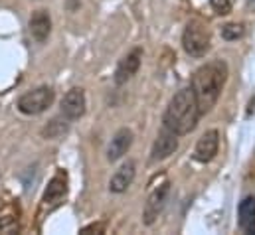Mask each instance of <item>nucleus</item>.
Instances as JSON below:
<instances>
[{"label": "nucleus", "mask_w": 255, "mask_h": 235, "mask_svg": "<svg viewBox=\"0 0 255 235\" xmlns=\"http://www.w3.org/2000/svg\"><path fill=\"white\" fill-rule=\"evenodd\" d=\"M28 30H30V36L38 44L48 42V38L52 34V16H50V12L46 8L34 10L32 16H30V22H28Z\"/></svg>", "instance_id": "12"}, {"label": "nucleus", "mask_w": 255, "mask_h": 235, "mask_svg": "<svg viewBox=\"0 0 255 235\" xmlns=\"http://www.w3.org/2000/svg\"><path fill=\"white\" fill-rule=\"evenodd\" d=\"M62 115H64L69 122L77 120L85 115L87 109V99H85V91L81 87H71L62 99Z\"/></svg>", "instance_id": "9"}, {"label": "nucleus", "mask_w": 255, "mask_h": 235, "mask_svg": "<svg viewBox=\"0 0 255 235\" xmlns=\"http://www.w3.org/2000/svg\"><path fill=\"white\" fill-rule=\"evenodd\" d=\"M176 150H178V136H176L172 130H168V128L162 126V130L156 134V138H154V142H152L150 160H152V162L166 160V158H170Z\"/></svg>", "instance_id": "10"}, {"label": "nucleus", "mask_w": 255, "mask_h": 235, "mask_svg": "<svg viewBox=\"0 0 255 235\" xmlns=\"http://www.w3.org/2000/svg\"><path fill=\"white\" fill-rule=\"evenodd\" d=\"M67 130H69V120L62 115V117L52 118V120L42 128V136L48 138V140H58V138L64 136Z\"/></svg>", "instance_id": "15"}, {"label": "nucleus", "mask_w": 255, "mask_h": 235, "mask_svg": "<svg viewBox=\"0 0 255 235\" xmlns=\"http://www.w3.org/2000/svg\"><path fill=\"white\" fill-rule=\"evenodd\" d=\"M210 6L218 16H228L234 8V0H210Z\"/></svg>", "instance_id": "18"}, {"label": "nucleus", "mask_w": 255, "mask_h": 235, "mask_svg": "<svg viewBox=\"0 0 255 235\" xmlns=\"http://www.w3.org/2000/svg\"><path fill=\"white\" fill-rule=\"evenodd\" d=\"M228 73H230L228 63L224 59H212L194 71L190 87L202 115H208L216 107V103L226 87Z\"/></svg>", "instance_id": "1"}, {"label": "nucleus", "mask_w": 255, "mask_h": 235, "mask_svg": "<svg viewBox=\"0 0 255 235\" xmlns=\"http://www.w3.org/2000/svg\"><path fill=\"white\" fill-rule=\"evenodd\" d=\"M182 48L190 58H204L212 48V32L202 20H190L182 34Z\"/></svg>", "instance_id": "3"}, {"label": "nucleus", "mask_w": 255, "mask_h": 235, "mask_svg": "<svg viewBox=\"0 0 255 235\" xmlns=\"http://www.w3.org/2000/svg\"><path fill=\"white\" fill-rule=\"evenodd\" d=\"M142 56H144L142 48H132L128 54H125L119 59L115 75H113L115 85H125L127 81H130L136 75V71L140 69V63H142Z\"/></svg>", "instance_id": "7"}, {"label": "nucleus", "mask_w": 255, "mask_h": 235, "mask_svg": "<svg viewBox=\"0 0 255 235\" xmlns=\"http://www.w3.org/2000/svg\"><path fill=\"white\" fill-rule=\"evenodd\" d=\"M172 184L166 180V182H162L160 186H156L150 194H148V198H146V202H144V210H142V224L144 226H152L156 220H158V216L164 212V208H166V202H168V198H170V188Z\"/></svg>", "instance_id": "5"}, {"label": "nucleus", "mask_w": 255, "mask_h": 235, "mask_svg": "<svg viewBox=\"0 0 255 235\" xmlns=\"http://www.w3.org/2000/svg\"><path fill=\"white\" fill-rule=\"evenodd\" d=\"M202 117L192 87H184L174 93V97L168 101V107L162 117V126L172 130L176 136L190 134L196 128L198 120Z\"/></svg>", "instance_id": "2"}, {"label": "nucleus", "mask_w": 255, "mask_h": 235, "mask_svg": "<svg viewBox=\"0 0 255 235\" xmlns=\"http://www.w3.org/2000/svg\"><path fill=\"white\" fill-rule=\"evenodd\" d=\"M69 192V178H67V172L58 168V172L52 176V180L48 182V188L42 196V210L44 212H52L56 210L58 206H62V202L65 200Z\"/></svg>", "instance_id": "6"}, {"label": "nucleus", "mask_w": 255, "mask_h": 235, "mask_svg": "<svg viewBox=\"0 0 255 235\" xmlns=\"http://www.w3.org/2000/svg\"><path fill=\"white\" fill-rule=\"evenodd\" d=\"M218 150H220V132L216 128H210L198 138L194 146V160L200 164H208L218 156Z\"/></svg>", "instance_id": "8"}, {"label": "nucleus", "mask_w": 255, "mask_h": 235, "mask_svg": "<svg viewBox=\"0 0 255 235\" xmlns=\"http://www.w3.org/2000/svg\"><path fill=\"white\" fill-rule=\"evenodd\" d=\"M56 101V91L50 85H40L32 91H26L24 95L18 97L16 101V109L22 115L34 117V115H42L46 113Z\"/></svg>", "instance_id": "4"}, {"label": "nucleus", "mask_w": 255, "mask_h": 235, "mask_svg": "<svg viewBox=\"0 0 255 235\" xmlns=\"http://www.w3.org/2000/svg\"><path fill=\"white\" fill-rule=\"evenodd\" d=\"M132 140H134L132 130H130L128 126H121V128L113 134V138L109 140L107 150H105V158H107L109 162H117V160H121L128 150H130Z\"/></svg>", "instance_id": "11"}, {"label": "nucleus", "mask_w": 255, "mask_h": 235, "mask_svg": "<svg viewBox=\"0 0 255 235\" xmlns=\"http://www.w3.org/2000/svg\"><path fill=\"white\" fill-rule=\"evenodd\" d=\"M238 226L244 234L255 235V196H248L238 208Z\"/></svg>", "instance_id": "14"}, {"label": "nucleus", "mask_w": 255, "mask_h": 235, "mask_svg": "<svg viewBox=\"0 0 255 235\" xmlns=\"http://www.w3.org/2000/svg\"><path fill=\"white\" fill-rule=\"evenodd\" d=\"M134 176H136V162L128 158L127 162H123L115 174L109 180V192L113 194H123L130 188V184L134 182Z\"/></svg>", "instance_id": "13"}, {"label": "nucleus", "mask_w": 255, "mask_h": 235, "mask_svg": "<svg viewBox=\"0 0 255 235\" xmlns=\"http://www.w3.org/2000/svg\"><path fill=\"white\" fill-rule=\"evenodd\" d=\"M18 232H20V224L16 218L12 216L0 218V234H18Z\"/></svg>", "instance_id": "17"}, {"label": "nucleus", "mask_w": 255, "mask_h": 235, "mask_svg": "<svg viewBox=\"0 0 255 235\" xmlns=\"http://www.w3.org/2000/svg\"><path fill=\"white\" fill-rule=\"evenodd\" d=\"M105 230H107V224L105 222H97V224H89V226L81 228L79 235H101L105 234Z\"/></svg>", "instance_id": "19"}, {"label": "nucleus", "mask_w": 255, "mask_h": 235, "mask_svg": "<svg viewBox=\"0 0 255 235\" xmlns=\"http://www.w3.org/2000/svg\"><path fill=\"white\" fill-rule=\"evenodd\" d=\"M244 34H246L244 24L232 22V24L222 26V38H224L226 42H238V40H242V38H244Z\"/></svg>", "instance_id": "16"}]
</instances>
